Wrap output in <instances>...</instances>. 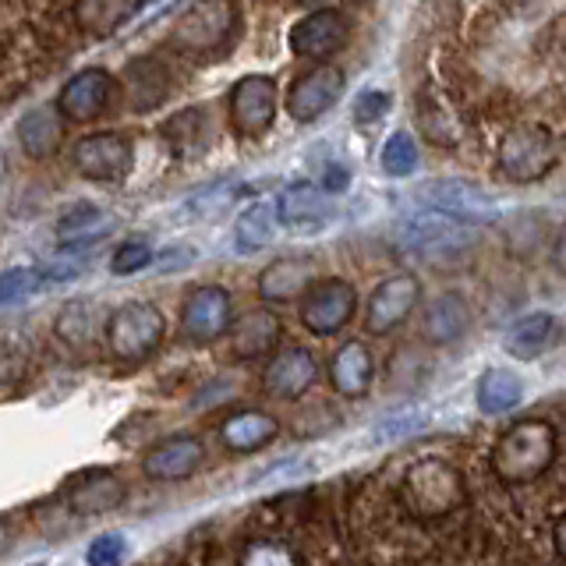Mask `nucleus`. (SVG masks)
Wrapping results in <instances>:
<instances>
[{
    "label": "nucleus",
    "instance_id": "nucleus-16",
    "mask_svg": "<svg viewBox=\"0 0 566 566\" xmlns=\"http://www.w3.org/2000/svg\"><path fill=\"white\" fill-rule=\"evenodd\" d=\"M111 93H114V78L111 71L103 67H82L78 75H71L64 85L57 99H53V106H57V114L64 120H96L106 103H111Z\"/></svg>",
    "mask_w": 566,
    "mask_h": 566
},
{
    "label": "nucleus",
    "instance_id": "nucleus-22",
    "mask_svg": "<svg viewBox=\"0 0 566 566\" xmlns=\"http://www.w3.org/2000/svg\"><path fill=\"white\" fill-rule=\"evenodd\" d=\"M117 220L111 217L106 209L93 206V202H82V206H71L64 217L53 227V234H57V244L64 252H75V248H93L99 244L106 234H114Z\"/></svg>",
    "mask_w": 566,
    "mask_h": 566
},
{
    "label": "nucleus",
    "instance_id": "nucleus-32",
    "mask_svg": "<svg viewBox=\"0 0 566 566\" xmlns=\"http://www.w3.org/2000/svg\"><path fill=\"white\" fill-rule=\"evenodd\" d=\"M238 566H301V556L280 538H255L241 548Z\"/></svg>",
    "mask_w": 566,
    "mask_h": 566
},
{
    "label": "nucleus",
    "instance_id": "nucleus-1",
    "mask_svg": "<svg viewBox=\"0 0 566 566\" xmlns=\"http://www.w3.org/2000/svg\"><path fill=\"white\" fill-rule=\"evenodd\" d=\"M556 453H559V436L553 424L542 418H521L492 442L489 468L503 485L521 489V485H535L556 464Z\"/></svg>",
    "mask_w": 566,
    "mask_h": 566
},
{
    "label": "nucleus",
    "instance_id": "nucleus-7",
    "mask_svg": "<svg viewBox=\"0 0 566 566\" xmlns=\"http://www.w3.org/2000/svg\"><path fill=\"white\" fill-rule=\"evenodd\" d=\"M234 323V297L220 283H202L195 287L181 305V333L188 344H212L227 336Z\"/></svg>",
    "mask_w": 566,
    "mask_h": 566
},
{
    "label": "nucleus",
    "instance_id": "nucleus-5",
    "mask_svg": "<svg viewBox=\"0 0 566 566\" xmlns=\"http://www.w3.org/2000/svg\"><path fill=\"white\" fill-rule=\"evenodd\" d=\"M556 142L542 124H517L500 142V170L513 185H531L553 170Z\"/></svg>",
    "mask_w": 566,
    "mask_h": 566
},
{
    "label": "nucleus",
    "instance_id": "nucleus-46",
    "mask_svg": "<svg viewBox=\"0 0 566 566\" xmlns=\"http://www.w3.org/2000/svg\"><path fill=\"white\" fill-rule=\"evenodd\" d=\"M301 4H323V0H301Z\"/></svg>",
    "mask_w": 566,
    "mask_h": 566
},
{
    "label": "nucleus",
    "instance_id": "nucleus-29",
    "mask_svg": "<svg viewBox=\"0 0 566 566\" xmlns=\"http://www.w3.org/2000/svg\"><path fill=\"white\" fill-rule=\"evenodd\" d=\"M276 223H280L276 202H255V206H248L241 217H238V223H234V252L238 255L262 252V248L276 238Z\"/></svg>",
    "mask_w": 566,
    "mask_h": 566
},
{
    "label": "nucleus",
    "instance_id": "nucleus-14",
    "mask_svg": "<svg viewBox=\"0 0 566 566\" xmlns=\"http://www.w3.org/2000/svg\"><path fill=\"white\" fill-rule=\"evenodd\" d=\"M318 379V361L308 347H280L262 371V389L273 400H301Z\"/></svg>",
    "mask_w": 566,
    "mask_h": 566
},
{
    "label": "nucleus",
    "instance_id": "nucleus-43",
    "mask_svg": "<svg viewBox=\"0 0 566 566\" xmlns=\"http://www.w3.org/2000/svg\"><path fill=\"white\" fill-rule=\"evenodd\" d=\"M323 188H326V191H344V188H347V170H344V167H329Z\"/></svg>",
    "mask_w": 566,
    "mask_h": 566
},
{
    "label": "nucleus",
    "instance_id": "nucleus-26",
    "mask_svg": "<svg viewBox=\"0 0 566 566\" xmlns=\"http://www.w3.org/2000/svg\"><path fill=\"white\" fill-rule=\"evenodd\" d=\"M276 212H280V223H287L294 230L315 227L329 217V191L312 181H294L280 191Z\"/></svg>",
    "mask_w": 566,
    "mask_h": 566
},
{
    "label": "nucleus",
    "instance_id": "nucleus-35",
    "mask_svg": "<svg viewBox=\"0 0 566 566\" xmlns=\"http://www.w3.org/2000/svg\"><path fill=\"white\" fill-rule=\"evenodd\" d=\"M57 323H75V329H64L61 333L67 344L82 347V344L93 340V308H88V301H71V305L61 312Z\"/></svg>",
    "mask_w": 566,
    "mask_h": 566
},
{
    "label": "nucleus",
    "instance_id": "nucleus-8",
    "mask_svg": "<svg viewBox=\"0 0 566 566\" xmlns=\"http://www.w3.org/2000/svg\"><path fill=\"white\" fill-rule=\"evenodd\" d=\"M276 106H280V93L270 75H244L234 82L227 96L230 124L248 138L270 132V124L276 120Z\"/></svg>",
    "mask_w": 566,
    "mask_h": 566
},
{
    "label": "nucleus",
    "instance_id": "nucleus-30",
    "mask_svg": "<svg viewBox=\"0 0 566 566\" xmlns=\"http://www.w3.org/2000/svg\"><path fill=\"white\" fill-rule=\"evenodd\" d=\"M142 0H75V22L88 35H114L138 11Z\"/></svg>",
    "mask_w": 566,
    "mask_h": 566
},
{
    "label": "nucleus",
    "instance_id": "nucleus-13",
    "mask_svg": "<svg viewBox=\"0 0 566 566\" xmlns=\"http://www.w3.org/2000/svg\"><path fill=\"white\" fill-rule=\"evenodd\" d=\"M206 464V447L199 436H167L159 439L156 447L142 457V474L149 478V482H164V485H174V482H188V478Z\"/></svg>",
    "mask_w": 566,
    "mask_h": 566
},
{
    "label": "nucleus",
    "instance_id": "nucleus-11",
    "mask_svg": "<svg viewBox=\"0 0 566 566\" xmlns=\"http://www.w3.org/2000/svg\"><path fill=\"white\" fill-rule=\"evenodd\" d=\"M350 35V22L344 11L336 8H315L312 14H305L301 22L291 29V50L301 61H315L323 64L333 53H340Z\"/></svg>",
    "mask_w": 566,
    "mask_h": 566
},
{
    "label": "nucleus",
    "instance_id": "nucleus-21",
    "mask_svg": "<svg viewBox=\"0 0 566 566\" xmlns=\"http://www.w3.org/2000/svg\"><path fill=\"white\" fill-rule=\"evenodd\" d=\"M376 379V358L361 340H347L340 350L329 358V386L347 400H358L371 389Z\"/></svg>",
    "mask_w": 566,
    "mask_h": 566
},
{
    "label": "nucleus",
    "instance_id": "nucleus-31",
    "mask_svg": "<svg viewBox=\"0 0 566 566\" xmlns=\"http://www.w3.org/2000/svg\"><path fill=\"white\" fill-rule=\"evenodd\" d=\"M521 379L513 376L506 368H489L482 379H478L474 389V400H478V411L482 415H506L513 407L521 403Z\"/></svg>",
    "mask_w": 566,
    "mask_h": 566
},
{
    "label": "nucleus",
    "instance_id": "nucleus-23",
    "mask_svg": "<svg viewBox=\"0 0 566 566\" xmlns=\"http://www.w3.org/2000/svg\"><path fill=\"white\" fill-rule=\"evenodd\" d=\"M468 329H471V305L464 301V294L447 291V294H439L429 308H424L421 336H424V340H429L432 347L457 344Z\"/></svg>",
    "mask_w": 566,
    "mask_h": 566
},
{
    "label": "nucleus",
    "instance_id": "nucleus-20",
    "mask_svg": "<svg viewBox=\"0 0 566 566\" xmlns=\"http://www.w3.org/2000/svg\"><path fill=\"white\" fill-rule=\"evenodd\" d=\"M220 442L230 453H259L280 436V421L270 411H259V407H244L220 421Z\"/></svg>",
    "mask_w": 566,
    "mask_h": 566
},
{
    "label": "nucleus",
    "instance_id": "nucleus-2",
    "mask_svg": "<svg viewBox=\"0 0 566 566\" xmlns=\"http://www.w3.org/2000/svg\"><path fill=\"white\" fill-rule=\"evenodd\" d=\"M464 478L442 457H424L400 478V503L418 521H442L464 506Z\"/></svg>",
    "mask_w": 566,
    "mask_h": 566
},
{
    "label": "nucleus",
    "instance_id": "nucleus-18",
    "mask_svg": "<svg viewBox=\"0 0 566 566\" xmlns=\"http://www.w3.org/2000/svg\"><path fill=\"white\" fill-rule=\"evenodd\" d=\"M315 283V262L305 255H283L259 273V297L265 305H291Z\"/></svg>",
    "mask_w": 566,
    "mask_h": 566
},
{
    "label": "nucleus",
    "instance_id": "nucleus-6",
    "mask_svg": "<svg viewBox=\"0 0 566 566\" xmlns=\"http://www.w3.org/2000/svg\"><path fill=\"white\" fill-rule=\"evenodd\" d=\"M297 301H301V326L315 336H333L354 318L358 291L340 276H326V280H315Z\"/></svg>",
    "mask_w": 566,
    "mask_h": 566
},
{
    "label": "nucleus",
    "instance_id": "nucleus-28",
    "mask_svg": "<svg viewBox=\"0 0 566 566\" xmlns=\"http://www.w3.org/2000/svg\"><path fill=\"white\" fill-rule=\"evenodd\" d=\"M18 142L32 159H46L57 153L64 142V117L57 114V106H32L18 120Z\"/></svg>",
    "mask_w": 566,
    "mask_h": 566
},
{
    "label": "nucleus",
    "instance_id": "nucleus-3",
    "mask_svg": "<svg viewBox=\"0 0 566 566\" xmlns=\"http://www.w3.org/2000/svg\"><path fill=\"white\" fill-rule=\"evenodd\" d=\"M167 336V318L149 301H124L103 323V344L114 361L142 365L159 350Z\"/></svg>",
    "mask_w": 566,
    "mask_h": 566
},
{
    "label": "nucleus",
    "instance_id": "nucleus-41",
    "mask_svg": "<svg viewBox=\"0 0 566 566\" xmlns=\"http://www.w3.org/2000/svg\"><path fill=\"white\" fill-rule=\"evenodd\" d=\"M553 270L566 276V227L559 230L556 241H553Z\"/></svg>",
    "mask_w": 566,
    "mask_h": 566
},
{
    "label": "nucleus",
    "instance_id": "nucleus-38",
    "mask_svg": "<svg viewBox=\"0 0 566 566\" xmlns=\"http://www.w3.org/2000/svg\"><path fill=\"white\" fill-rule=\"evenodd\" d=\"M153 262V248L146 241H132V244H120L114 259H111V270L117 276H128V273H138L146 270V265Z\"/></svg>",
    "mask_w": 566,
    "mask_h": 566
},
{
    "label": "nucleus",
    "instance_id": "nucleus-17",
    "mask_svg": "<svg viewBox=\"0 0 566 566\" xmlns=\"http://www.w3.org/2000/svg\"><path fill=\"white\" fill-rule=\"evenodd\" d=\"M124 500H128V485L106 468L82 471L75 482L67 485V506L71 513H78V517H99V513L117 510Z\"/></svg>",
    "mask_w": 566,
    "mask_h": 566
},
{
    "label": "nucleus",
    "instance_id": "nucleus-34",
    "mask_svg": "<svg viewBox=\"0 0 566 566\" xmlns=\"http://www.w3.org/2000/svg\"><path fill=\"white\" fill-rule=\"evenodd\" d=\"M46 283L43 270H29V265H18V270H4L0 273V308L11 305V301H22L29 294H35Z\"/></svg>",
    "mask_w": 566,
    "mask_h": 566
},
{
    "label": "nucleus",
    "instance_id": "nucleus-39",
    "mask_svg": "<svg viewBox=\"0 0 566 566\" xmlns=\"http://www.w3.org/2000/svg\"><path fill=\"white\" fill-rule=\"evenodd\" d=\"M389 111V96L386 93H361L358 103H354V120L358 124H376L382 120Z\"/></svg>",
    "mask_w": 566,
    "mask_h": 566
},
{
    "label": "nucleus",
    "instance_id": "nucleus-24",
    "mask_svg": "<svg viewBox=\"0 0 566 566\" xmlns=\"http://www.w3.org/2000/svg\"><path fill=\"white\" fill-rule=\"evenodd\" d=\"M418 199L429 209L450 212V217L468 223H482L485 217H492V202L464 181H429L418 191Z\"/></svg>",
    "mask_w": 566,
    "mask_h": 566
},
{
    "label": "nucleus",
    "instance_id": "nucleus-40",
    "mask_svg": "<svg viewBox=\"0 0 566 566\" xmlns=\"http://www.w3.org/2000/svg\"><path fill=\"white\" fill-rule=\"evenodd\" d=\"M421 424V418H415V415H397V418H389V421H382L379 424V439H397V436H407V432H415Z\"/></svg>",
    "mask_w": 566,
    "mask_h": 566
},
{
    "label": "nucleus",
    "instance_id": "nucleus-37",
    "mask_svg": "<svg viewBox=\"0 0 566 566\" xmlns=\"http://www.w3.org/2000/svg\"><path fill=\"white\" fill-rule=\"evenodd\" d=\"M220 188H202V191H195L191 199L185 202V212L188 217H195V220H206V217H212V212H220V209H227L230 206V199H234V188H223V195H217Z\"/></svg>",
    "mask_w": 566,
    "mask_h": 566
},
{
    "label": "nucleus",
    "instance_id": "nucleus-27",
    "mask_svg": "<svg viewBox=\"0 0 566 566\" xmlns=\"http://www.w3.org/2000/svg\"><path fill=\"white\" fill-rule=\"evenodd\" d=\"M556 333H559V326H556V318L548 312L524 315L506 329L503 350L510 354V358H517V361H535L556 344Z\"/></svg>",
    "mask_w": 566,
    "mask_h": 566
},
{
    "label": "nucleus",
    "instance_id": "nucleus-45",
    "mask_svg": "<svg viewBox=\"0 0 566 566\" xmlns=\"http://www.w3.org/2000/svg\"><path fill=\"white\" fill-rule=\"evenodd\" d=\"M25 566H57V559H53V556H50V559H32V563H25Z\"/></svg>",
    "mask_w": 566,
    "mask_h": 566
},
{
    "label": "nucleus",
    "instance_id": "nucleus-33",
    "mask_svg": "<svg viewBox=\"0 0 566 566\" xmlns=\"http://www.w3.org/2000/svg\"><path fill=\"white\" fill-rule=\"evenodd\" d=\"M382 170L389 177H407V174L418 170V146H415V138L407 135V132H397V135L386 138V146H382Z\"/></svg>",
    "mask_w": 566,
    "mask_h": 566
},
{
    "label": "nucleus",
    "instance_id": "nucleus-12",
    "mask_svg": "<svg viewBox=\"0 0 566 566\" xmlns=\"http://www.w3.org/2000/svg\"><path fill=\"white\" fill-rule=\"evenodd\" d=\"M132 159H135L132 142L114 132L85 135L75 146V153H71V164L88 181H120L132 170Z\"/></svg>",
    "mask_w": 566,
    "mask_h": 566
},
{
    "label": "nucleus",
    "instance_id": "nucleus-42",
    "mask_svg": "<svg viewBox=\"0 0 566 566\" xmlns=\"http://www.w3.org/2000/svg\"><path fill=\"white\" fill-rule=\"evenodd\" d=\"M553 548H556V556L566 563V513L553 524Z\"/></svg>",
    "mask_w": 566,
    "mask_h": 566
},
{
    "label": "nucleus",
    "instance_id": "nucleus-9",
    "mask_svg": "<svg viewBox=\"0 0 566 566\" xmlns=\"http://www.w3.org/2000/svg\"><path fill=\"white\" fill-rule=\"evenodd\" d=\"M478 230L468 220H457L450 212H421V217L407 220L397 230V241L407 248V252H460V248L474 244Z\"/></svg>",
    "mask_w": 566,
    "mask_h": 566
},
{
    "label": "nucleus",
    "instance_id": "nucleus-15",
    "mask_svg": "<svg viewBox=\"0 0 566 566\" xmlns=\"http://www.w3.org/2000/svg\"><path fill=\"white\" fill-rule=\"evenodd\" d=\"M344 71L333 64H315L312 71H305L301 78H294L291 93H287V111L294 120L312 124L323 117L329 106L344 96Z\"/></svg>",
    "mask_w": 566,
    "mask_h": 566
},
{
    "label": "nucleus",
    "instance_id": "nucleus-25",
    "mask_svg": "<svg viewBox=\"0 0 566 566\" xmlns=\"http://www.w3.org/2000/svg\"><path fill=\"white\" fill-rule=\"evenodd\" d=\"M124 93H128L132 111L146 114L153 106H159L170 93V71L159 57H135L128 67H124Z\"/></svg>",
    "mask_w": 566,
    "mask_h": 566
},
{
    "label": "nucleus",
    "instance_id": "nucleus-4",
    "mask_svg": "<svg viewBox=\"0 0 566 566\" xmlns=\"http://www.w3.org/2000/svg\"><path fill=\"white\" fill-rule=\"evenodd\" d=\"M238 0H191L177 14V22L167 35V46L177 53H217L230 46L238 32Z\"/></svg>",
    "mask_w": 566,
    "mask_h": 566
},
{
    "label": "nucleus",
    "instance_id": "nucleus-19",
    "mask_svg": "<svg viewBox=\"0 0 566 566\" xmlns=\"http://www.w3.org/2000/svg\"><path fill=\"white\" fill-rule=\"evenodd\" d=\"M280 315L273 308H252L248 315H241L238 323H230L227 336H230V350L241 361H259L270 358L280 344Z\"/></svg>",
    "mask_w": 566,
    "mask_h": 566
},
{
    "label": "nucleus",
    "instance_id": "nucleus-36",
    "mask_svg": "<svg viewBox=\"0 0 566 566\" xmlns=\"http://www.w3.org/2000/svg\"><path fill=\"white\" fill-rule=\"evenodd\" d=\"M124 556H128V542H124V535H117V531H111V535H99L85 553L88 566H120Z\"/></svg>",
    "mask_w": 566,
    "mask_h": 566
},
{
    "label": "nucleus",
    "instance_id": "nucleus-44",
    "mask_svg": "<svg viewBox=\"0 0 566 566\" xmlns=\"http://www.w3.org/2000/svg\"><path fill=\"white\" fill-rule=\"evenodd\" d=\"M8 548H11V527H8L4 517H0V556H4Z\"/></svg>",
    "mask_w": 566,
    "mask_h": 566
},
{
    "label": "nucleus",
    "instance_id": "nucleus-10",
    "mask_svg": "<svg viewBox=\"0 0 566 566\" xmlns=\"http://www.w3.org/2000/svg\"><path fill=\"white\" fill-rule=\"evenodd\" d=\"M421 301V283L411 273H397L386 276L376 291H371L368 305H365V329L371 336H386L394 333L397 326H403L411 312L418 308Z\"/></svg>",
    "mask_w": 566,
    "mask_h": 566
}]
</instances>
